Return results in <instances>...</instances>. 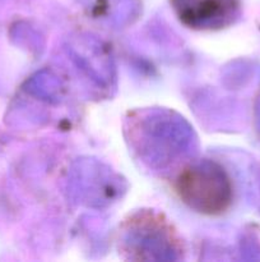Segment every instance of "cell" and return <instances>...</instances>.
Masks as SVG:
<instances>
[{
	"mask_svg": "<svg viewBox=\"0 0 260 262\" xmlns=\"http://www.w3.org/2000/svg\"><path fill=\"white\" fill-rule=\"evenodd\" d=\"M176 191L184 204L200 214H222L231 202L228 177L211 161L186 166L178 174Z\"/></svg>",
	"mask_w": 260,
	"mask_h": 262,
	"instance_id": "obj_1",
	"label": "cell"
},
{
	"mask_svg": "<svg viewBox=\"0 0 260 262\" xmlns=\"http://www.w3.org/2000/svg\"><path fill=\"white\" fill-rule=\"evenodd\" d=\"M171 4L183 25L198 31L227 27L239 12L237 0H171Z\"/></svg>",
	"mask_w": 260,
	"mask_h": 262,
	"instance_id": "obj_2",
	"label": "cell"
}]
</instances>
